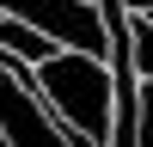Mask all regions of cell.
I'll use <instances>...</instances> for the list:
<instances>
[{
  "instance_id": "7a4b0ae2",
  "label": "cell",
  "mask_w": 153,
  "mask_h": 147,
  "mask_svg": "<svg viewBox=\"0 0 153 147\" xmlns=\"http://www.w3.org/2000/svg\"><path fill=\"white\" fill-rule=\"evenodd\" d=\"M0 49H12L19 61H43L49 49H61L55 37H43L37 24H25V19H12V12H0Z\"/></svg>"
},
{
  "instance_id": "6da1fadb",
  "label": "cell",
  "mask_w": 153,
  "mask_h": 147,
  "mask_svg": "<svg viewBox=\"0 0 153 147\" xmlns=\"http://www.w3.org/2000/svg\"><path fill=\"white\" fill-rule=\"evenodd\" d=\"M0 12L37 24L43 37H55L61 49H86V55H110V31L98 0H0Z\"/></svg>"
},
{
  "instance_id": "3957f363",
  "label": "cell",
  "mask_w": 153,
  "mask_h": 147,
  "mask_svg": "<svg viewBox=\"0 0 153 147\" xmlns=\"http://www.w3.org/2000/svg\"><path fill=\"white\" fill-rule=\"evenodd\" d=\"M123 24H129V68H135V80H153V19L147 12H123Z\"/></svg>"
},
{
  "instance_id": "277c9868",
  "label": "cell",
  "mask_w": 153,
  "mask_h": 147,
  "mask_svg": "<svg viewBox=\"0 0 153 147\" xmlns=\"http://www.w3.org/2000/svg\"><path fill=\"white\" fill-rule=\"evenodd\" d=\"M135 141H153V80H135Z\"/></svg>"
}]
</instances>
